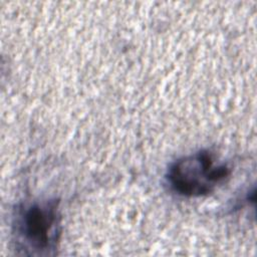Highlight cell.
Masks as SVG:
<instances>
[{
	"instance_id": "cell-1",
	"label": "cell",
	"mask_w": 257,
	"mask_h": 257,
	"mask_svg": "<svg viewBox=\"0 0 257 257\" xmlns=\"http://www.w3.org/2000/svg\"><path fill=\"white\" fill-rule=\"evenodd\" d=\"M14 234L16 248L25 255H54L60 236L58 202L34 203L19 209Z\"/></svg>"
},
{
	"instance_id": "cell-2",
	"label": "cell",
	"mask_w": 257,
	"mask_h": 257,
	"mask_svg": "<svg viewBox=\"0 0 257 257\" xmlns=\"http://www.w3.org/2000/svg\"><path fill=\"white\" fill-rule=\"evenodd\" d=\"M230 176L225 163H217L208 151H200L173 163L167 179L171 188L179 195L200 197L211 193Z\"/></svg>"
}]
</instances>
